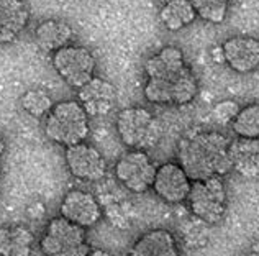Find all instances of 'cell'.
<instances>
[{
	"label": "cell",
	"mask_w": 259,
	"mask_h": 256,
	"mask_svg": "<svg viewBox=\"0 0 259 256\" xmlns=\"http://www.w3.org/2000/svg\"><path fill=\"white\" fill-rule=\"evenodd\" d=\"M145 97L156 105H187L199 94V82L177 46H164L145 63Z\"/></svg>",
	"instance_id": "obj_1"
},
{
	"label": "cell",
	"mask_w": 259,
	"mask_h": 256,
	"mask_svg": "<svg viewBox=\"0 0 259 256\" xmlns=\"http://www.w3.org/2000/svg\"><path fill=\"white\" fill-rule=\"evenodd\" d=\"M231 140L222 132H194L177 146V163L190 181L223 178L233 171L230 156Z\"/></svg>",
	"instance_id": "obj_2"
},
{
	"label": "cell",
	"mask_w": 259,
	"mask_h": 256,
	"mask_svg": "<svg viewBox=\"0 0 259 256\" xmlns=\"http://www.w3.org/2000/svg\"><path fill=\"white\" fill-rule=\"evenodd\" d=\"M45 133L56 145L66 148L82 143L89 137V115L77 100H61L46 115Z\"/></svg>",
	"instance_id": "obj_3"
},
{
	"label": "cell",
	"mask_w": 259,
	"mask_h": 256,
	"mask_svg": "<svg viewBox=\"0 0 259 256\" xmlns=\"http://www.w3.org/2000/svg\"><path fill=\"white\" fill-rule=\"evenodd\" d=\"M117 133L130 150H143L158 145L161 128L156 117L145 107H126L115 118Z\"/></svg>",
	"instance_id": "obj_4"
},
{
	"label": "cell",
	"mask_w": 259,
	"mask_h": 256,
	"mask_svg": "<svg viewBox=\"0 0 259 256\" xmlns=\"http://www.w3.org/2000/svg\"><path fill=\"white\" fill-rule=\"evenodd\" d=\"M39 250L45 256H87L92 248L87 243L85 228L59 215L48 222Z\"/></svg>",
	"instance_id": "obj_5"
},
{
	"label": "cell",
	"mask_w": 259,
	"mask_h": 256,
	"mask_svg": "<svg viewBox=\"0 0 259 256\" xmlns=\"http://www.w3.org/2000/svg\"><path fill=\"white\" fill-rule=\"evenodd\" d=\"M187 207L190 214L203 224H218L227 212L228 195L223 178H208L192 181L187 195Z\"/></svg>",
	"instance_id": "obj_6"
},
{
	"label": "cell",
	"mask_w": 259,
	"mask_h": 256,
	"mask_svg": "<svg viewBox=\"0 0 259 256\" xmlns=\"http://www.w3.org/2000/svg\"><path fill=\"white\" fill-rule=\"evenodd\" d=\"M51 63L59 77L76 91L95 76V67H97L94 53L80 45H67L54 51Z\"/></svg>",
	"instance_id": "obj_7"
},
{
	"label": "cell",
	"mask_w": 259,
	"mask_h": 256,
	"mask_svg": "<svg viewBox=\"0 0 259 256\" xmlns=\"http://www.w3.org/2000/svg\"><path fill=\"white\" fill-rule=\"evenodd\" d=\"M156 164L143 150H130L115 164V178L126 191L143 194L151 189L156 176Z\"/></svg>",
	"instance_id": "obj_8"
},
{
	"label": "cell",
	"mask_w": 259,
	"mask_h": 256,
	"mask_svg": "<svg viewBox=\"0 0 259 256\" xmlns=\"http://www.w3.org/2000/svg\"><path fill=\"white\" fill-rule=\"evenodd\" d=\"M66 166L76 179L95 183L100 181L107 173V163L102 153L94 145L77 143L66 148Z\"/></svg>",
	"instance_id": "obj_9"
},
{
	"label": "cell",
	"mask_w": 259,
	"mask_h": 256,
	"mask_svg": "<svg viewBox=\"0 0 259 256\" xmlns=\"http://www.w3.org/2000/svg\"><path fill=\"white\" fill-rule=\"evenodd\" d=\"M192 181L179 163H164L158 166L151 189L166 204H182L187 200Z\"/></svg>",
	"instance_id": "obj_10"
},
{
	"label": "cell",
	"mask_w": 259,
	"mask_h": 256,
	"mask_svg": "<svg viewBox=\"0 0 259 256\" xmlns=\"http://www.w3.org/2000/svg\"><path fill=\"white\" fill-rule=\"evenodd\" d=\"M59 215L82 228H91L102 219V207L91 192L74 189L61 200Z\"/></svg>",
	"instance_id": "obj_11"
},
{
	"label": "cell",
	"mask_w": 259,
	"mask_h": 256,
	"mask_svg": "<svg viewBox=\"0 0 259 256\" xmlns=\"http://www.w3.org/2000/svg\"><path fill=\"white\" fill-rule=\"evenodd\" d=\"M77 102L84 107L89 117H104L117 105V89L110 80L94 76L77 89Z\"/></svg>",
	"instance_id": "obj_12"
},
{
	"label": "cell",
	"mask_w": 259,
	"mask_h": 256,
	"mask_svg": "<svg viewBox=\"0 0 259 256\" xmlns=\"http://www.w3.org/2000/svg\"><path fill=\"white\" fill-rule=\"evenodd\" d=\"M223 58L235 72L248 74L259 67V39L254 36H231L222 45Z\"/></svg>",
	"instance_id": "obj_13"
},
{
	"label": "cell",
	"mask_w": 259,
	"mask_h": 256,
	"mask_svg": "<svg viewBox=\"0 0 259 256\" xmlns=\"http://www.w3.org/2000/svg\"><path fill=\"white\" fill-rule=\"evenodd\" d=\"M128 256H181V248L172 232L153 228L135 241Z\"/></svg>",
	"instance_id": "obj_14"
},
{
	"label": "cell",
	"mask_w": 259,
	"mask_h": 256,
	"mask_svg": "<svg viewBox=\"0 0 259 256\" xmlns=\"http://www.w3.org/2000/svg\"><path fill=\"white\" fill-rule=\"evenodd\" d=\"M25 0H0V45L12 43L30 23Z\"/></svg>",
	"instance_id": "obj_15"
},
{
	"label": "cell",
	"mask_w": 259,
	"mask_h": 256,
	"mask_svg": "<svg viewBox=\"0 0 259 256\" xmlns=\"http://www.w3.org/2000/svg\"><path fill=\"white\" fill-rule=\"evenodd\" d=\"M230 156L233 169L246 179H259V138L231 140Z\"/></svg>",
	"instance_id": "obj_16"
},
{
	"label": "cell",
	"mask_w": 259,
	"mask_h": 256,
	"mask_svg": "<svg viewBox=\"0 0 259 256\" xmlns=\"http://www.w3.org/2000/svg\"><path fill=\"white\" fill-rule=\"evenodd\" d=\"M33 36H35V43L38 45L39 50L54 53L67 45H71L74 38V31L63 20L48 18L36 25L35 35Z\"/></svg>",
	"instance_id": "obj_17"
},
{
	"label": "cell",
	"mask_w": 259,
	"mask_h": 256,
	"mask_svg": "<svg viewBox=\"0 0 259 256\" xmlns=\"http://www.w3.org/2000/svg\"><path fill=\"white\" fill-rule=\"evenodd\" d=\"M35 235L25 225L0 227V256H30Z\"/></svg>",
	"instance_id": "obj_18"
},
{
	"label": "cell",
	"mask_w": 259,
	"mask_h": 256,
	"mask_svg": "<svg viewBox=\"0 0 259 256\" xmlns=\"http://www.w3.org/2000/svg\"><path fill=\"white\" fill-rule=\"evenodd\" d=\"M197 12L189 0H171L162 5L159 12V20L169 31H179L184 26L194 23Z\"/></svg>",
	"instance_id": "obj_19"
},
{
	"label": "cell",
	"mask_w": 259,
	"mask_h": 256,
	"mask_svg": "<svg viewBox=\"0 0 259 256\" xmlns=\"http://www.w3.org/2000/svg\"><path fill=\"white\" fill-rule=\"evenodd\" d=\"M231 130L238 138H259V102H253L240 109L231 122Z\"/></svg>",
	"instance_id": "obj_20"
},
{
	"label": "cell",
	"mask_w": 259,
	"mask_h": 256,
	"mask_svg": "<svg viewBox=\"0 0 259 256\" xmlns=\"http://www.w3.org/2000/svg\"><path fill=\"white\" fill-rule=\"evenodd\" d=\"M20 102H22L23 110L28 113V115L35 117V118L46 117L48 113L51 112L53 105H54L50 94L41 91V89L26 91L22 96V99H20Z\"/></svg>",
	"instance_id": "obj_21"
},
{
	"label": "cell",
	"mask_w": 259,
	"mask_h": 256,
	"mask_svg": "<svg viewBox=\"0 0 259 256\" xmlns=\"http://www.w3.org/2000/svg\"><path fill=\"white\" fill-rule=\"evenodd\" d=\"M197 12V17L210 23H222L227 18L230 0H189Z\"/></svg>",
	"instance_id": "obj_22"
},
{
	"label": "cell",
	"mask_w": 259,
	"mask_h": 256,
	"mask_svg": "<svg viewBox=\"0 0 259 256\" xmlns=\"http://www.w3.org/2000/svg\"><path fill=\"white\" fill-rule=\"evenodd\" d=\"M238 112H240V105L235 100H222L212 109V117L220 125H231Z\"/></svg>",
	"instance_id": "obj_23"
},
{
	"label": "cell",
	"mask_w": 259,
	"mask_h": 256,
	"mask_svg": "<svg viewBox=\"0 0 259 256\" xmlns=\"http://www.w3.org/2000/svg\"><path fill=\"white\" fill-rule=\"evenodd\" d=\"M87 256H113V254L107 250H102V248H92L91 253H89Z\"/></svg>",
	"instance_id": "obj_24"
},
{
	"label": "cell",
	"mask_w": 259,
	"mask_h": 256,
	"mask_svg": "<svg viewBox=\"0 0 259 256\" xmlns=\"http://www.w3.org/2000/svg\"><path fill=\"white\" fill-rule=\"evenodd\" d=\"M212 55H213V58H215V61L217 63H225V58H223V51H222V46H218V48H215L213 50V53H212Z\"/></svg>",
	"instance_id": "obj_25"
},
{
	"label": "cell",
	"mask_w": 259,
	"mask_h": 256,
	"mask_svg": "<svg viewBox=\"0 0 259 256\" xmlns=\"http://www.w3.org/2000/svg\"><path fill=\"white\" fill-rule=\"evenodd\" d=\"M248 256H259V240H256L253 245H251Z\"/></svg>",
	"instance_id": "obj_26"
},
{
	"label": "cell",
	"mask_w": 259,
	"mask_h": 256,
	"mask_svg": "<svg viewBox=\"0 0 259 256\" xmlns=\"http://www.w3.org/2000/svg\"><path fill=\"white\" fill-rule=\"evenodd\" d=\"M5 137H4V133L0 132V156H2V154L5 153Z\"/></svg>",
	"instance_id": "obj_27"
},
{
	"label": "cell",
	"mask_w": 259,
	"mask_h": 256,
	"mask_svg": "<svg viewBox=\"0 0 259 256\" xmlns=\"http://www.w3.org/2000/svg\"><path fill=\"white\" fill-rule=\"evenodd\" d=\"M158 2H161L162 5H164V4H167V2H171V0H158Z\"/></svg>",
	"instance_id": "obj_28"
}]
</instances>
